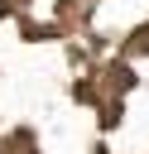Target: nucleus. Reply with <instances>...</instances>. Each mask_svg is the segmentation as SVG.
Masks as SVG:
<instances>
[]
</instances>
